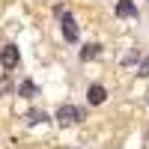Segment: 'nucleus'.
I'll return each mask as SVG.
<instances>
[{
  "label": "nucleus",
  "mask_w": 149,
  "mask_h": 149,
  "mask_svg": "<svg viewBox=\"0 0 149 149\" xmlns=\"http://www.w3.org/2000/svg\"><path fill=\"white\" fill-rule=\"evenodd\" d=\"M84 116H86V110L74 107V104H63L57 110V122H60V125H74V122H81Z\"/></svg>",
  "instance_id": "obj_1"
},
{
  "label": "nucleus",
  "mask_w": 149,
  "mask_h": 149,
  "mask_svg": "<svg viewBox=\"0 0 149 149\" xmlns=\"http://www.w3.org/2000/svg\"><path fill=\"white\" fill-rule=\"evenodd\" d=\"M57 15H60V24H63V39H66V42H78L81 33H78V24H74V18L69 15L63 6L57 9Z\"/></svg>",
  "instance_id": "obj_2"
},
{
  "label": "nucleus",
  "mask_w": 149,
  "mask_h": 149,
  "mask_svg": "<svg viewBox=\"0 0 149 149\" xmlns=\"http://www.w3.org/2000/svg\"><path fill=\"white\" fill-rule=\"evenodd\" d=\"M18 60H21V54H18V48H15V45H6L3 51H0V63H3L6 72L15 69V66H18Z\"/></svg>",
  "instance_id": "obj_3"
},
{
  "label": "nucleus",
  "mask_w": 149,
  "mask_h": 149,
  "mask_svg": "<svg viewBox=\"0 0 149 149\" xmlns=\"http://www.w3.org/2000/svg\"><path fill=\"white\" fill-rule=\"evenodd\" d=\"M86 98H90V104L95 107V104H104V98H107V90L102 84H93L90 90H86Z\"/></svg>",
  "instance_id": "obj_4"
},
{
  "label": "nucleus",
  "mask_w": 149,
  "mask_h": 149,
  "mask_svg": "<svg viewBox=\"0 0 149 149\" xmlns=\"http://www.w3.org/2000/svg\"><path fill=\"white\" fill-rule=\"evenodd\" d=\"M116 15L119 18H134L137 15V6H134L131 0H116Z\"/></svg>",
  "instance_id": "obj_5"
},
{
  "label": "nucleus",
  "mask_w": 149,
  "mask_h": 149,
  "mask_svg": "<svg viewBox=\"0 0 149 149\" xmlns=\"http://www.w3.org/2000/svg\"><path fill=\"white\" fill-rule=\"evenodd\" d=\"M98 54H102V45L90 42V45H84V51H81V60H95Z\"/></svg>",
  "instance_id": "obj_6"
},
{
  "label": "nucleus",
  "mask_w": 149,
  "mask_h": 149,
  "mask_svg": "<svg viewBox=\"0 0 149 149\" xmlns=\"http://www.w3.org/2000/svg\"><path fill=\"white\" fill-rule=\"evenodd\" d=\"M36 93H39V90H36L33 81H21V86H18V95H21V98H33Z\"/></svg>",
  "instance_id": "obj_7"
},
{
  "label": "nucleus",
  "mask_w": 149,
  "mask_h": 149,
  "mask_svg": "<svg viewBox=\"0 0 149 149\" xmlns=\"http://www.w3.org/2000/svg\"><path fill=\"white\" fill-rule=\"evenodd\" d=\"M137 74H140V78H149V57L140 63V72H137Z\"/></svg>",
  "instance_id": "obj_8"
},
{
  "label": "nucleus",
  "mask_w": 149,
  "mask_h": 149,
  "mask_svg": "<svg viewBox=\"0 0 149 149\" xmlns=\"http://www.w3.org/2000/svg\"><path fill=\"white\" fill-rule=\"evenodd\" d=\"M146 140H149V134H146Z\"/></svg>",
  "instance_id": "obj_9"
}]
</instances>
